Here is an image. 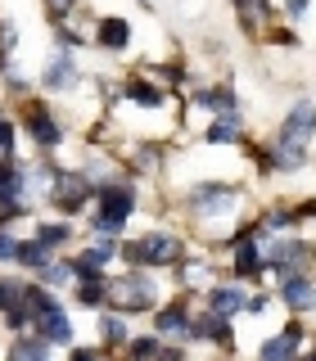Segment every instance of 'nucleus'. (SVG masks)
Segmentation results:
<instances>
[{
    "instance_id": "nucleus-1",
    "label": "nucleus",
    "mask_w": 316,
    "mask_h": 361,
    "mask_svg": "<svg viewBox=\"0 0 316 361\" xmlns=\"http://www.w3.org/2000/svg\"><path fill=\"white\" fill-rule=\"evenodd\" d=\"M95 195H99L104 208L95 212L90 231H95V235H113V240H118L122 226H127V217H131V208H135V190L127 185V180H109V185H95Z\"/></svg>"
},
{
    "instance_id": "nucleus-2",
    "label": "nucleus",
    "mask_w": 316,
    "mask_h": 361,
    "mask_svg": "<svg viewBox=\"0 0 316 361\" xmlns=\"http://www.w3.org/2000/svg\"><path fill=\"white\" fill-rule=\"evenodd\" d=\"M181 240L176 235H145V240H131L122 244V257H127L131 267H172L181 262Z\"/></svg>"
},
{
    "instance_id": "nucleus-3",
    "label": "nucleus",
    "mask_w": 316,
    "mask_h": 361,
    "mask_svg": "<svg viewBox=\"0 0 316 361\" xmlns=\"http://www.w3.org/2000/svg\"><path fill=\"white\" fill-rule=\"evenodd\" d=\"M32 307H37V316H32V330L37 334H45L50 338V343H68V338H73V325H68V312L59 307V302H54V293H45L41 285L32 289Z\"/></svg>"
},
{
    "instance_id": "nucleus-4",
    "label": "nucleus",
    "mask_w": 316,
    "mask_h": 361,
    "mask_svg": "<svg viewBox=\"0 0 316 361\" xmlns=\"http://www.w3.org/2000/svg\"><path fill=\"white\" fill-rule=\"evenodd\" d=\"M109 293H118V302L127 312H150L154 307V298H158V289H154V280L145 276V267H135V271H127V276H118L109 285Z\"/></svg>"
},
{
    "instance_id": "nucleus-5",
    "label": "nucleus",
    "mask_w": 316,
    "mask_h": 361,
    "mask_svg": "<svg viewBox=\"0 0 316 361\" xmlns=\"http://www.w3.org/2000/svg\"><path fill=\"white\" fill-rule=\"evenodd\" d=\"M90 195H95L90 180L77 176V172H59V176H54V185H50V199H54V208H59V212H82Z\"/></svg>"
},
{
    "instance_id": "nucleus-6",
    "label": "nucleus",
    "mask_w": 316,
    "mask_h": 361,
    "mask_svg": "<svg viewBox=\"0 0 316 361\" xmlns=\"http://www.w3.org/2000/svg\"><path fill=\"white\" fill-rule=\"evenodd\" d=\"M308 163V140H285L276 135V145L262 154V167H276V172H298Z\"/></svg>"
},
{
    "instance_id": "nucleus-7",
    "label": "nucleus",
    "mask_w": 316,
    "mask_h": 361,
    "mask_svg": "<svg viewBox=\"0 0 316 361\" xmlns=\"http://www.w3.org/2000/svg\"><path fill=\"white\" fill-rule=\"evenodd\" d=\"M23 122H28V135L37 140V149H54V145L63 140L59 122L50 118V109H45V104H28V113H23Z\"/></svg>"
},
{
    "instance_id": "nucleus-8",
    "label": "nucleus",
    "mask_w": 316,
    "mask_h": 361,
    "mask_svg": "<svg viewBox=\"0 0 316 361\" xmlns=\"http://www.w3.org/2000/svg\"><path fill=\"white\" fill-rule=\"evenodd\" d=\"M235 199H240V190H235V185H217V180H203V185L190 190V208H195V212H221V208H231Z\"/></svg>"
},
{
    "instance_id": "nucleus-9",
    "label": "nucleus",
    "mask_w": 316,
    "mask_h": 361,
    "mask_svg": "<svg viewBox=\"0 0 316 361\" xmlns=\"http://www.w3.org/2000/svg\"><path fill=\"white\" fill-rule=\"evenodd\" d=\"M312 131H316V104L312 99H298L285 113V122H280V135L285 140H312Z\"/></svg>"
},
{
    "instance_id": "nucleus-10",
    "label": "nucleus",
    "mask_w": 316,
    "mask_h": 361,
    "mask_svg": "<svg viewBox=\"0 0 316 361\" xmlns=\"http://www.w3.org/2000/svg\"><path fill=\"white\" fill-rule=\"evenodd\" d=\"M280 302H285L289 312H312L316 307V285L293 271V276H285V285H280Z\"/></svg>"
},
{
    "instance_id": "nucleus-11",
    "label": "nucleus",
    "mask_w": 316,
    "mask_h": 361,
    "mask_svg": "<svg viewBox=\"0 0 316 361\" xmlns=\"http://www.w3.org/2000/svg\"><path fill=\"white\" fill-rule=\"evenodd\" d=\"M267 271V253H262V244L253 240V235H244L240 248H235V276L240 280H257Z\"/></svg>"
},
{
    "instance_id": "nucleus-12",
    "label": "nucleus",
    "mask_w": 316,
    "mask_h": 361,
    "mask_svg": "<svg viewBox=\"0 0 316 361\" xmlns=\"http://www.w3.org/2000/svg\"><path fill=\"white\" fill-rule=\"evenodd\" d=\"M158 334H167V338H195V321H190V312H186V302H172V307H163L158 312Z\"/></svg>"
},
{
    "instance_id": "nucleus-13",
    "label": "nucleus",
    "mask_w": 316,
    "mask_h": 361,
    "mask_svg": "<svg viewBox=\"0 0 316 361\" xmlns=\"http://www.w3.org/2000/svg\"><path fill=\"white\" fill-rule=\"evenodd\" d=\"M257 353H262L267 361H285V357H298L303 353V330L298 325H285V330L280 334H271L262 348H257Z\"/></svg>"
},
{
    "instance_id": "nucleus-14",
    "label": "nucleus",
    "mask_w": 316,
    "mask_h": 361,
    "mask_svg": "<svg viewBox=\"0 0 316 361\" xmlns=\"http://www.w3.org/2000/svg\"><path fill=\"white\" fill-rule=\"evenodd\" d=\"M240 131H244L240 127V109H221L217 118H212V127L203 131V140H208V145H235Z\"/></svg>"
},
{
    "instance_id": "nucleus-15",
    "label": "nucleus",
    "mask_w": 316,
    "mask_h": 361,
    "mask_svg": "<svg viewBox=\"0 0 316 361\" xmlns=\"http://www.w3.org/2000/svg\"><path fill=\"white\" fill-rule=\"evenodd\" d=\"M41 86H45V90H73V86H77V59H73V54H59V59L45 68Z\"/></svg>"
},
{
    "instance_id": "nucleus-16",
    "label": "nucleus",
    "mask_w": 316,
    "mask_h": 361,
    "mask_svg": "<svg viewBox=\"0 0 316 361\" xmlns=\"http://www.w3.org/2000/svg\"><path fill=\"white\" fill-rule=\"evenodd\" d=\"M95 41L104 45V50H127V45H131V23L127 18H104Z\"/></svg>"
},
{
    "instance_id": "nucleus-17",
    "label": "nucleus",
    "mask_w": 316,
    "mask_h": 361,
    "mask_svg": "<svg viewBox=\"0 0 316 361\" xmlns=\"http://www.w3.org/2000/svg\"><path fill=\"white\" fill-rule=\"evenodd\" d=\"M195 334L199 338H208V343H231V316H221V312H212L203 321H195Z\"/></svg>"
},
{
    "instance_id": "nucleus-18",
    "label": "nucleus",
    "mask_w": 316,
    "mask_h": 361,
    "mask_svg": "<svg viewBox=\"0 0 316 361\" xmlns=\"http://www.w3.org/2000/svg\"><path fill=\"white\" fill-rule=\"evenodd\" d=\"M244 289H235V285H221V289H212V298H208V307L212 312H221V316H235V312H244Z\"/></svg>"
},
{
    "instance_id": "nucleus-19",
    "label": "nucleus",
    "mask_w": 316,
    "mask_h": 361,
    "mask_svg": "<svg viewBox=\"0 0 316 361\" xmlns=\"http://www.w3.org/2000/svg\"><path fill=\"white\" fill-rule=\"evenodd\" d=\"M50 348H54V343H50L45 334H23V338H14V348H9V357L28 361V357H45Z\"/></svg>"
},
{
    "instance_id": "nucleus-20",
    "label": "nucleus",
    "mask_w": 316,
    "mask_h": 361,
    "mask_svg": "<svg viewBox=\"0 0 316 361\" xmlns=\"http://www.w3.org/2000/svg\"><path fill=\"white\" fill-rule=\"evenodd\" d=\"M99 338H104V348H122V343H131L127 321H122V316H99Z\"/></svg>"
},
{
    "instance_id": "nucleus-21",
    "label": "nucleus",
    "mask_w": 316,
    "mask_h": 361,
    "mask_svg": "<svg viewBox=\"0 0 316 361\" xmlns=\"http://www.w3.org/2000/svg\"><path fill=\"white\" fill-rule=\"evenodd\" d=\"M127 99H135L140 109H158L163 104V90L154 82H140V77H135V82H127Z\"/></svg>"
},
{
    "instance_id": "nucleus-22",
    "label": "nucleus",
    "mask_w": 316,
    "mask_h": 361,
    "mask_svg": "<svg viewBox=\"0 0 316 361\" xmlns=\"http://www.w3.org/2000/svg\"><path fill=\"white\" fill-rule=\"evenodd\" d=\"M18 262L32 267V271H41L45 262H50V248H45L41 240H23V244H18Z\"/></svg>"
},
{
    "instance_id": "nucleus-23",
    "label": "nucleus",
    "mask_w": 316,
    "mask_h": 361,
    "mask_svg": "<svg viewBox=\"0 0 316 361\" xmlns=\"http://www.w3.org/2000/svg\"><path fill=\"white\" fill-rule=\"evenodd\" d=\"M104 280H77V293H73V298H77V307H99V302H104Z\"/></svg>"
},
{
    "instance_id": "nucleus-24",
    "label": "nucleus",
    "mask_w": 316,
    "mask_h": 361,
    "mask_svg": "<svg viewBox=\"0 0 316 361\" xmlns=\"http://www.w3.org/2000/svg\"><path fill=\"white\" fill-rule=\"evenodd\" d=\"M37 240H41L45 248H59V244L73 240V231H68L63 221H41V226H37Z\"/></svg>"
},
{
    "instance_id": "nucleus-25",
    "label": "nucleus",
    "mask_w": 316,
    "mask_h": 361,
    "mask_svg": "<svg viewBox=\"0 0 316 361\" xmlns=\"http://www.w3.org/2000/svg\"><path fill=\"white\" fill-rule=\"evenodd\" d=\"M37 276H41V285H63V280H77L73 276V262H54V257L37 271Z\"/></svg>"
},
{
    "instance_id": "nucleus-26",
    "label": "nucleus",
    "mask_w": 316,
    "mask_h": 361,
    "mask_svg": "<svg viewBox=\"0 0 316 361\" xmlns=\"http://www.w3.org/2000/svg\"><path fill=\"white\" fill-rule=\"evenodd\" d=\"M195 99H199V104H212L217 113H221V109H235V95H231V86H217V90H199Z\"/></svg>"
},
{
    "instance_id": "nucleus-27",
    "label": "nucleus",
    "mask_w": 316,
    "mask_h": 361,
    "mask_svg": "<svg viewBox=\"0 0 316 361\" xmlns=\"http://www.w3.org/2000/svg\"><path fill=\"white\" fill-rule=\"evenodd\" d=\"M127 353H131V357H163L167 348L158 343V338H131V343H127Z\"/></svg>"
},
{
    "instance_id": "nucleus-28",
    "label": "nucleus",
    "mask_w": 316,
    "mask_h": 361,
    "mask_svg": "<svg viewBox=\"0 0 316 361\" xmlns=\"http://www.w3.org/2000/svg\"><path fill=\"white\" fill-rule=\"evenodd\" d=\"M23 293H28V285H18V280H0V312H5V307H14Z\"/></svg>"
},
{
    "instance_id": "nucleus-29",
    "label": "nucleus",
    "mask_w": 316,
    "mask_h": 361,
    "mask_svg": "<svg viewBox=\"0 0 316 361\" xmlns=\"http://www.w3.org/2000/svg\"><path fill=\"white\" fill-rule=\"evenodd\" d=\"M18 244L23 240H14V235L5 231V221H0V262H18Z\"/></svg>"
},
{
    "instance_id": "nucleus-30",
    "label": "nucleus",
    "mask_w": 316,
    "mask_h": 361,
    "mask_svg": "<svg viewBox=\"0 0 316 361\" xmlns=\"http://www.w3.org/2000/svg\"><path fill=\"white\" fill-rule=\"evenodd\" d=\"M0 154H14V122L0 113Z\"/></svg>"
},
{
    "instance_id": "nucleus-31",
    "label": "nucleus",
    "mask_w": 316,
    "mask_h": 361,
    "mask_svg": "<svg viewBox=\"0 0 316 361\" xmlns=\"http://www.w3.org/2000/svg\"><path fill=\"white\" fill-rule=\"evenodd\" d=\"M14 45H18V27L5 23V27H0V50H14Z\"/></svg>"
},
{
    "instance_id": "nucleus-32",
    "label": "nucleus",
    "mask_w": 316,
    "mask_h": 361,
    "mask_svg": "<svg viewBox=\"0 0 316 361\" xmlns=\"http://www.w3.org/2000/svg\"><path fill=\"white\" fill-rule=\"evenodd\" d=\"M308 9H312V0H285V14L289 18H303Z\"/></svg>"
},
{
    "instance_id": "nucleus-33",
    "label": "nucleus",
    "mask_w": 316,
    "mask_h": 361,
    "mask_svg": "<svg viewBox=\"0 0 316 361\" xmlns=\"http://www.w3.org/2000/svg\"><path fill=\"white\" fill-rule=\"evenodd\" d=\"M267 307H271V298H267V293H257V298H248V302H244V312H253V316H262Z\"/></svg>"
},
{
    "instance_id": "nucleus-34",
    "label": "nucleus",
    "mask_w": 316,
    "mask_h": 361,
    "mask_svg": "<svg viewBox=\"0 0 316 361\" xmlns=\"http://www.w3.org/2000/svg\"><path fill=\"white\" fill-rule=\"evenodd\" d=\"M14 172H18V167H14V163H9V154H5V158H0V185H5V180H9V176H14Z\"/></svg>"
}]
</instances>
